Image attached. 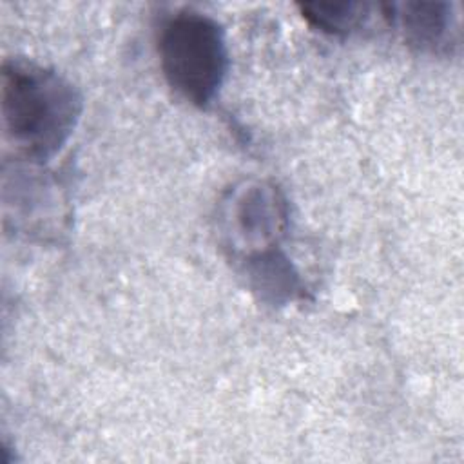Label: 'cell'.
<instances>
[{
	"label": "cell",
	"mask_w": 464,
	"mask_h": 464,
	"mask_svg": "<svg viewBox=\"0 0 464 464\" xmlns=\"http://www.w3.org/2000/svg\"><path fill=\"white\" fill-rule=\"evenodd\" d=\"M82 111L78 87L58 71L24 58L4 62V127L27 158H53L74 132Z\"/></svg>",
	"instance_id": "1"
},
{
	"label": "cell",
	"mask_w": 464,
	"mask_h": 464,
	"mask_svg": "<svg viewBox=\"0 0 464 464\" xmlns=\"http://www.w3.org/2000/svg\"><path fill=\"white\" fill-rule=\"evenodd\" d=\"M303 16L330 34H346L361 27L372 14V5L361 2H308L299 5Z\"/></svg>",
	"instance_id": "6"
},
{
	"label": "cell",
	"mask_w": 464,
	"mask_h": 464,
	"mask_svg": "<svg viewBox=\"0 0 464 464\" xmlns=\"http://www.w3.org/2000/svg\"><path fill=\"white\" fill-rule=\"evenodd\" d=\"M288 208L270 183L250 181L234 190L223 210V232L245 257L276 246L286 228Z\"/></svg>",
	"instance_id": "3"
},
{
	"label": "cell",
	"mask_w": 464,
	"mask_h": 464,
	"mask_svg": "<svg viewBox=\"0 0 464 464\" xmlns=\"http://www.w3.org/2000/svg\"><path fill=\"white\" fill-rule=\"evenodd\" d=\"M158 54L169 85L198 107H207L216 98L228 71L221 24L196 9H181L163 20Z\"/></svg>",
	"instance_id": "2"
},
{
	"label": "cell",
	"mask_w": 464,
	"mask_h": 464,
	"mask_svg": "<svg viewBox=\"0 0 464 464\" xmlns=\"http://www.w3.org/2000/svg\"><path fill=\"white\" fill-rule=\"evenodd\" d=\"M384 18L397 25L406 42L419 49H437L448 42L453 13L446 2H402L382 4Z\"/></svg>",
	"instance_id": "4"
},
{
	"label": "cell",
	"mask_w": 464,
	"mask_h": 464,
	"mask_svg": "<svg viewBox=\"0 0 464 464\" xmlns=\"http://www.w3.org/2000/svg\"><path fill=\"white\" fill-rule=\"evenodd\" d=\"M245 270L254 292L265 301L279 304L292 301L301 292L297 272L276 248L245 257Z\"/></svg>",
	"instance_id": "5"
}]
</instances>
